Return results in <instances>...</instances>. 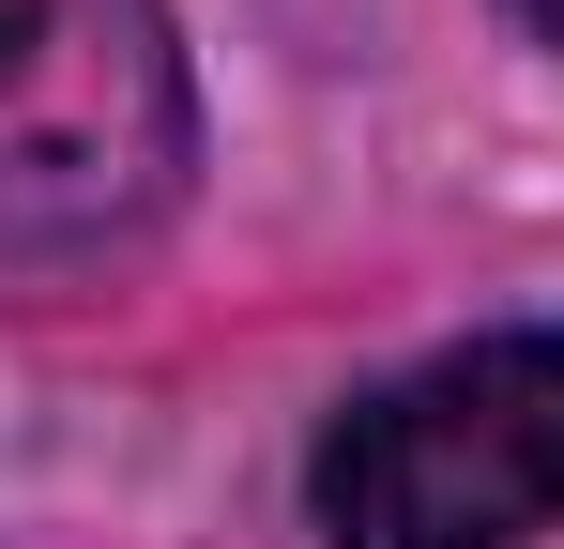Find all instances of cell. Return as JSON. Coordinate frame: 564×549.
<instances>
[{
  "label": "cell",
  "mask_w": 564,
  "mask_h": 549,
  "mask_svg": "<svg viewBox=\"0 0 564 549\" xmlns=\"http://www.w3.org/2000/svg\"><path fill=\"white\" fill-rule=\"evenodd\" d=\"M198 169L169 0H0V260H107Z\"/></svg>",
  "instance_id": "cell-1"
},
{
  "label": "cell",
  "mask_w": 564,
  "mask_h": 549,
  "mask_svg": "<svg viewBox=\"0 0 564 549\" xmlns=\"http://www.w3.org/2000/svg\"><path fill=\"white\" fill-rule=\"evenodd\" d=\"M305 504L336 549H519L564 519V336H473V352L412 366L351 397Z\"/></svg>",
  "instance_id": "cell-2"
},
{
  "label": "cell",
  "mask_w": 564,
  "mask_h": 549,
  "mask_svg": "<svg viewBox=\"0 0 564 549\" xmlns=\"http://www.w3.org/2000/svg\"><path fill=\"white\" fill-rule=\"evenodd\" d=\"M519 15H534V31H550V46H564V0H519Z\"/></svg>",
  "instance_id": "cell-3"
}]
</instances>
